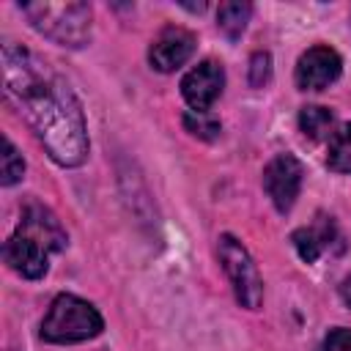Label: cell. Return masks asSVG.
<instances>
[{"mask_svg": "<svg viewBox=\"0 0 351 351\" xmlns=\"http://www.w3.org/2000/svg\"><path fill=\"white\" fill-rule=\"evenodd\" d=\"M3 77L8 96L19 101L47 154L63 167L82 165L88 156V132L80 99L69 82L11 41L3 47Z\"/></svg>", "mask_w": 351, "mask_h": 351, "instance_id": "cell-1", "label": "cell"}, {"mask_svg": "<svg viewBox=\"0 0 351 351\" xmlns=\"http://www.w3.org/2000/svg\"><path fill=\"white\" fill-rule=\"evenodd\" d=\"M30 25L60 47H82L90 38V5L85 3H25L19 5Z\"/></svg>", "mask_w": 351, "mask_h": 351, "instance_id": "cell-2", "label": "cell"}, {"mask_svg": "<svg viewBox=\"0 0 351 351\" xmlns=\"http://www.w3.org/2000/svg\"><path fill=\"white\" fill-rule=\"evenodd\" d=\"M101 329H104V321L99 310L74 293L55 296L47 318L41 321V337L47 343H80V340L96 337Z\"/></svg>", "mask_w": 351, "mask_h": 351, "instance_id": "cell-3", "label": "cell"}, {"mask_svg": "<svg viewBox=\"0 0 351 351\" xmlns=\"http://www.w3.org/2000/svg\"><path fill=\"white\" fill-rule=\"evenodd\" d=\"M217 252H219L222 269H225V274L233 285L236 302L247 310H258L261 302H263V280L258 274L255 261L244 250V244L239 239H233L230 233H225V236H219Z\"/></svg>", "mask_w": 351, "mask_h": 351, "instance_id": "cell-4", "label": "cell"}, {"mask_svg": "<svg viewBox=\"0 0 351 351\" xmlns=\"http://www.w3.org/2000/svg\"><path fill=\"white\" fill-rule=\"evenodd\" d=\"M302 162L293 154H277L266 167H263V189L271 197L277 211H291V206L299 197L302 189Z\"/></svg>", "mask_w": 351, "mask_h": 351, "instance_id": "cell-5", "label": "cell"}, {"mask_svg": "<svg viewBox=\"0 0 351 351\" xmlns=\"http://www.w3.org/2000/svg\"><path fill=\"white\" fill-rule=\"evenodd\" d=\"M225 85V71L219 63L214 60H203L197 63L184 80H181V93L186 99V104L197 112H208V107L219 99Z\"/></svg>", "mask_w": 351, "mask_h": 351, "instance_id": "cell-6", "label": "cell"}, {"mask_svg": "<svg viewBox=\"0 0 351 351\" xmlns=\"http://www.w3.org/2000/svg\"><path fill=\"white\" fill-rule=\"evenodd\" d=\"M195 44H197V38H195L192 30L178 27V25H170V27H165L154 38V44L148 49V60L159 71H173V69L184 66L192 58Z\"/></svg>", "mask_w": 351, "mask_h": 351, "instance_id": "cell-7", "label": "cell"}, {"mask_svg": "<svg viewBox=\"0 0 351 351\" xmlns=\"http://www.w3.org/2000/svg\"><path fill=\"white\" fill-rule=\"evenodd\" d=\"M340 55L332 47H313L296 63V85L302 90H321L340 77Z\"/></svg>", "mask_w": 351, "mask_h": 351, "instance_id": "cell-8", "label": "cell"}, {"mask_svg": "<svg viewBox=\"0 0 351 351\" xmlns=\"http://www.w3.org/2000/svg\"><path fill=\"white\" fill-rule=\"evenodd\" d=\"M19 236L41 244L47 252H55V250H63L66 247V230L60 228V222L55 219V214L38 203H27L22 208V219H19V228H16Z\"/></svg>", "mask_w": 351, "mask_h": 351, "instance_id": "cell-9", "label": "cell"}, {"mask_svg": "<svg viewBox=\"0 0 351 351\" xmlns=\"http://www.w3.org/2000/svg\"><path fill=\"white\" fill-rule=\"evenodd\" d=\"M47 255H49V252H47L41 244H36V241H30V239H25V236H19V233H14V236L5 241V247H3L5 263H8L16 274H22V277H27V280H38V277L47 274Z\"/></svg>", "mask_w": 351, "mask_h": 351, "instance_id": "cell-10", "label": "cell"}, {"mask_svg": "<svg viewBox=\"0 0 351 351\" xmlns=\"http://www.w3.org/2000/svg\"><path fill=\"white\" fill-rule=\"evenodd\" d=\"M329 239H332V222H329L326 217H321V219H318L315 225H310V228L293 230V236H291V241H293L299 258L307 261V263H313V261L324 252V247L329 244Z\"/></svg>", "mask_w": 351, "mask_h": 351, "instance_id": "cell-11", "label": "cell"}, {"mask_svg": "<svg viewBox=\"0 0 351 351\" xmlns=\"http://www.w3.org/2000/svg\"><path fill=\"white\" fill-rule=\"evenodd\" d=\"M326 165L335 173H351V123H343L337 132H332Z\"/></svg>", "mask_w": 351, "mask_h": 351, "instance_id": "cell-12", "label": "cell"}, {"mask_svg": "<svg viewBox=\"0 0 351 351\" xmlns=\"http://www.w3.org/2000/svg\"><path fill=\"white\" fill-rule=\"evenodd\" d=\"M250 14H252L250 3H222L217 11V25L228 38H239L247 27Z\"/></svg>", "mask_w": 351, "mask_h": 351, "instance_id": "cell-13", "label": "cell"}, {"mask_svg": "<svg viewBox=\"0 0 351 351\" xmlns=\"http://www.w3.org/2000/svg\"><path fill=\"white\" fill-rule=\"evenodd\" d=\"M332 123H335V115L326 107H315L313 104V107H302V112H299V126L313 140L326 137L329 129H332Z\"/></svg>", "mask_w": 351, "mask_h": 351, "instance_id": "cell-14", "label": "cell"}, {"mask_svg": "<svg viewBox=\"0 0 351 351\" xmlns=\"http://www.w3.org/2000/svg\"><path fill=\"white\" fill-rule=\"evenodd\" d=\"M0 181L5 184V186H11V184H16L19 178H22V173H25V162H22V154L14 148V143L8 140V137H3V165H0Z\"/></svg>", "mask_w": 351, "mask_h": 351, "instance_id": "cell-15", "label": "cell"}, {"mask_svg": "<svg viewBox=\"0 0 351 351\" xmlns=\"http://www.w3.org/2000/svg\"><path fill=\"white\" fill-rule=\"evenodd\" d=\"M184 126L186 132H192L195 137H203V140H214L219 134V121L208 112H197V110H189L184 115Z\"/></svg>", "mask_w": 351, "mask_h": 351, "instance_id": "cell-16", "label": "cell"}, {"mask_svg": "<svg viewBox=\"0 0 351 351\" xmlns=\"http://www.w3.org/2000/svg\"><path fill=\"white\" fill-rule=\"evenodd\" d=\"M271 77V58L269 52H255L250 60V85L252 88H263Z\"/></svg>", "mask_w": 351, "mask_h": 351, "instance_id": "cell-17", "label": "cell"}, {"mask_svg": "<svg viewBox=\"0 0 351 351\" xmlns=\"http://www.w3.org/2000/svg\"><path fill=\"white\" fill-rule=\"evenodd\" d=\"M321 351H351V329H332L324 337Z\"/></svg>", "mask_w": 351, "mask_h": 351, "instance_id": "cell-18", "label": "cell"}]
</instances>
